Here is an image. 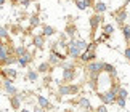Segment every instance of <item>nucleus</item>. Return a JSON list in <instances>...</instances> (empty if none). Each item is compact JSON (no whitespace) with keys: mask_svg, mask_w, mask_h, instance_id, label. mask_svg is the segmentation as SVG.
<instances>
[{"mask_svg":"<svg viewBox=\"0 0 130 112\" xmlns=\"http://www.w3.org/2000/svg\"><path fill=\"white\" fill-rule=\"evenodd\" d=\"M0 39H8V29L0 26Z\"/></svg>","mask_w":130,"mask_h":112,"instance_id":"nucleus-28","label":"nucleus"},{"mask_svg":"<svg viewBox=\"0 0 130 112\" xmlns=\"http://www.w3.org/2000/svg\"><path fill=\"white\" fill-rule=\"evenodd\" d=\"M79 106H80L82 109H85V110H90L92 109V106H90V101L87 98H82L80 101H79Z\"/></svg>","mask_w":130,"mask_h":112,"instance_id":"nucleus-16","label":"nucleus"},{"mask_svg":"<svg viewBox=\"0 0 130 112\" xmlns=\"http://www.w3.org/2000/svg\"><path fill=\"white\" fill-rule=\"evenodd\" d=\"M58 61H59V59H58L56 56H55V54L52 53V56H50V63H52V64H55V63H58Z\"/></svg>","mask_w":130,"mask_h":112,"instance_id":"nucleus-33","label":"nucleus"},{"mask_svg":"<svg viewBox=\"0 0 130 112\" xmlns=\"http://www.w3.org/2000/svg\"><path fill=\"white\" fill-rule=\"evenodd\" d=\"M37 101H39V106H40L42 109H50V107H52L50 101H48L47 98H43L42 95H39V96H37Z\"/></svg>","mask_w":130,"mask_h":112,"instance_id":"nucleus-11","label":"nucleus"},{"mask_svg":"<svg viewBox=\"0 0 130 112\" xmlns=\"http://www.w3.org/2000/svg\"><path fill=\"white\" fill-rule=\"evenodd\" d=\"M19 112H29L27 109H21V110H19Z\"/></svg>","mask_w":130,"mask_h":112,"instance_id":"nucleus-39","label":"nucleus"},{"mask_svg":"<svg viewBox=\"0 0 130 112\" xmlns=\"http://www.w3.org/2000/svg\"><path fill=\"white\" fill-rule=\"evenodd\" d=\"M122 34H124L127 42H130V27L128 26H122Z\"/></svg>","mask_w":130,"mask_h":112,"instance_id":"nucleus-22","label":"nucleus"},{"mask_svg":"<svg viewBox=\"0 0 130 112\" xmlns=\"http://www.w3.org/2000/svg\"><path fill=\"white\" fill-rule=\"evenodd\" d=\"M3 88L8 95H18V88L13 86V80L11 79H5L3 80Z\"/></svg>","mask_w":130,"mask_h":112,"instance_id":"nucleus-3","label":"nucleus"},{"mask_svg":"<svg viewBox=\"0 0 130 112\" xmlns=\"http://www.w3.org/2000/svg\"><path fill=\"white\" fill-rule=\"evenodd\" d=\"M43 82H45V83H47V85H48L50 82H52V79H50V77H45V80H43Z\"/></svg>","mask_w":130,"mask_h":112,"instance_id":"nucleus-36","label":"nucleus"},{"mask_svg":"<svg viewBox=\"0 0 130 112\" xmlns=\"http://www.w3.org/2000/svg\"><path fill=\"white\" fill-rule=\"evenodd\" d=\"M5 2H7V0H0V5H3Z\"/></svg>","mask_w":130,"mask_h":112,"instance_id":"nucleus-40","label":"nucleus"},{"mask_svg":"<svg viewBox=\"0 0 130 112\" xmlns=\"http://www.w3.org/2000/svg\"><path fill=\"white\" fill-rule=\"evenodd\" d=\"M45 109H42V107H36V109H34V112H43Z\"/></svg>","mask_w":130,"mask_h":112,"instance_id":"nucleus-37","label":"nucleus"},{"mask_svg":"<svg viewBox=\"0 0 130 112\" xmlns=\"http://www.w3.org/2000/svg\"><path fill=\"white\" fill-rule=\"evenodd\" d=\"M14 53H16V56H18V58H21V56H24V54L27 53V50L24 48V47H18L16 50H14Z\"/></svg>","mask_w":130,"mask_h":112,"instance_id":"nucleus-23","label":"nucleus"},{"mask_svg":"<svg viewBox=\"0 0 130 112\" xmlns=\"http://www.w3.org/2000/svg\"><path fill=\"white\" fill-rule=\"evenodd\" d=\"M13 63H16V58H11V56H7L3 61H0V64H5V66H10V64H13Z\"/></svg>","mask_w":130,"mask_h":112,"instance_id":"nucleus-20","label":"nucleus"},{"mask_svg":"<svg viewBox=\"0 0 130 112\" xmlns=\"http://www.w3.org/2000/svg\"><path fill=\"white\" fill-rule=\"evenodd\" d=\"M7 56H8V48L5 47V43L0 42V61H3Z\"/></svg>","mask_w":130,"mask_h":112,"instance_id":"nucleus-15","label":"nucleus"},{"mask_svg":"<svg viewBox=\"0 0 130 112\" xmlns=\"http://www.w3.org/2000/svg\"><path fill=\"white\" fill-rule=\"evenodd\" d=\"M116 101H117L119 107H125V99H122V98H116Z\"/></svg>","mask_w":130,"mask_h":112,"instance_id":"nucleus-31","label":"nucleus"},{"mask_svg":"<svg viewBox=\"0 0 130 112\" xmlns=\"http://www.w3.org/2000/svg\"><path fill=\"white\" fill-rule=\"evenodd\" d=\"M82 53V50H79L77 48V45H76V40H71L69 42V56H72V58H79V54Z\"/></svg>","mask_w":130,"mask_h":112,"instance_id":"nucleus-5","label":"nucleus"},{"mask_svg":"<svg viewBox=\"0 0 130 112\" xmlns=\"http://www.w3.org/2000/svg\"><path fill=\"white\" fill-rule=\"evenodd\" d=\"M103 32H104V35H108V37H109V35L114 32V26H111V24H106V26L103 27Z\"/></svg>","mask_w":130,"mask_h":112,"instance_id":"nucleus-21","label":"nucleus"},{"mask_svg":"<svg viewBox=\"0 0 130 112\" xmlns=\"http://www.w3.org/2000/svg\"><path fill=\"white\" fill-rule=\"evenodd\" d=\"M3 72H5V75H10V77H11V79H14V77H16V75H18V72H16V70H14V69H5Z\"/></svg>","mask_w":130,"mask_h":112,"instance_id":"nucleus-27","label":"nucleus"},{"mask_svg":"<svg viewBox=\"0 0 130 112\" xmlns=\"http://www.w3.org/2000/svg\"><path fill=\"white\" fill-rule=\"evenodd\" d=\"M125 58L130 61V47H127V50H125Z\"/></svg>","mask_w":130,"mask_h":112,"instance_id":"nucleus-34","label":"nucleus"},{"mask_svg":"<svg viewBox=\"0 0 130 112\" xmlns=\"http://www.w3.org/2000/svg\"><path fill=\"white\" fill-rule=\"evenodd\" d=\"M101 21H103V18L100 16V14H93V16H90V26H92V29L95 30Z\"/></svg>","mask_w":130,"mask_h":112,"instance_id":"nucleus-10","label":"nucleus"},{"mask_svg":"<svg viewBox=\"0 0 130 112\" xmlns=\"http://www.w3.org/2000/svg\"><path fill=\"white\" fill-rule=\"evenodd\" d=\"M21 98H23L21 95H16V96H13V98H11V106H13V109H19V106H21Z\"/></svg>","mask_w":130,"mask_h":112,"instance_id":"nucleus-14","label":"nucleus"},{"mask_svg":"<svg viewBox=\"0 0 130 112\" xmlns=\"http://www.w3.org/2000/svg\"><path fill=\"white\" fill-rule=\"evenodd\" d=\"M116 19H117V23L119 24H121V26H124V21H125V19H127V11H125V10H121V11H119L117 14H116Z\"/></svg>","mask_w":130,"mask_h":112,"instance_id":"nucleus-12","label":"nucleus"},{"mask_svg":"<svg viewBox=\"0 0 130 112\" xmlns=\"http://www.w3.org/2000/svg\"><path fill=\"white\" fill-rule=\"evenodd\" d=\"M76 5H77V8H79V10H85V8L90 7V5L85 2V0H79V2H76Z\"/></svg>","mask_w":130,"mask_h":112,"instance_id":"nucleus-24","label":"nucleus"},{"mask_svg":"<svg viewBox=\"0 0 130 112\" xmlns=\"http://www.w3.org/2000/svg\"><path fill=\"white\" fill-rule=\"evenodd\" d=\"M117 90H119V86H114L112 90L106 91V93H98V98L101 99V101H103L104 104L114 103V101H116V93H117Z\"/></svg>","mask_w":130,"mask_h":112,"instance_id":"nucleus-1","label":"nucleus"},{"mask_svg":"<svg viewBox=\"0 0 130 112\" xmlns=\"http://www.w3.org/2000/svg\"><path fill=\"white\" fill-rule=\"evenodd\" d=\"M96 112H108V107H106V104H101L100 107L96 109Z\"/></svg>","mask_w":130,"mask_h":112,"instance_id":"nucleus-32","label":"nucleus"},{"mask_svg":"<svg viewBox=\"0 0 130 112\" xmlns=\"http://www.w3.org/2000/svg\"><path fill=\"white\" fill-rule=\"evenodd\" d=\"M76 67L74 66H66L64 67V72H63V79L66 80V82H69V80L74 79V75H76V70H74Z\"/></svg>","mask_w":130,"mask_h":112,"instance_id":"nucleus-4","label":"nucleus"},{"mask_svg":"<svg viewBox=\"0 0 130 112\" xmlns=\"http://www.w3.org/2000/svg\"><path fill=\"white\" fill-rule=\"evenodd\" d=\"M34 45H36V48L42 50L43 48V35H34Z\"/></svg>","mask_w":130,"mask_h":112,"instance_id":"nucleus-13","label":"nucleus"},{"mask_svg":"<svg viewBox=\"0 0 130 112\" xmlns=\"http://www.w3.org/2000/svg\"><path fill=\"white\" fill-rule=\"evenodd\" d=\"M32 61V56H31V53H26L24 56H21V58H16V63L21 66V67H26V66L29 64Z\"/></svg>","mask_w":130,"mask_h":112,"instance_id":"nucleus-6","label":"nucleus"},{"mask_svg":"<svg viewBox=\"0 0 130 112\" xmlns=\"http://www.w3.org/2000/svg\"><path fill=\"white\" fill-rule=\"evenodd\" d=\"M103 70H106V72L111 75L112 79H116L117 77V70H116V67H114L112 64H108V63H104L103 64Z\"/></svg>","mask_w":130,"mask_h":112,"instance_id":"nucleus-8","label":"nucleus"},{"mask_svg":"<svg viewBox=\"0 0 130 112\" xmlns=\"http://www.w3.org/2000/svg\"><path fill=\"white\" fill-rule=\"evenodd\" d=\"M27 80H29V82H36V80H37V72L29 70V72H27Z\"/></svg>","mask_w":130,"mask_h":112,"instance_id":"nucleus-25","label":"nucleus"},{"mask_svg":"<svg viewBox=\"0 0 130 112\" xmlns=\"http://www.w3.org/2000/svg\"><path fill=\"white\" fill-rule=\"evenodd\" d=\"M29 3H31V0H23V2H21L23 7H29Z\"/></svg>","mask_w":130,"mask_h":112,"instance_id":"nucleus-35","label":"nucleus"},{"mask_svg":"<svg viewBox=\"0 0 130 112\" xmlns=\"http://www.w3.org/2000/svg\"><path fill=\"white\" fill-rule=\"evenodd\" d=\"M95 11H96V14H101L106 11V5H104L103 2H98L96 5H95Z\"/></svg>","mask_w":130,"mask_h":112,"instance_id":"nucleus-17","label":"nucleus"},{"mask_svg":"<svg viewBox=\"0 0 130 112\" xmlns=\"http://www.w3.org/2000/svg\"><path fill=\"white\" fill-rule=\"evenodd\" d=\"M55 34V29L52 26H43V32L42 35H45V37H50V35H53Z\"/></svg>","mask_w":130,"mask_h":112,"instance_id":"nucleus-18","label":"nucleus"},{"mask_svg":"<svg viewBox=\"0 0 130 112\" xmlns=\"http://www.w3.org/2000/svg\"><path fill=\"white\" fill-rule=\"evenodd\" d=\"M29 24H31L32 27H36V26H39V24H40V19H39V16H32L31 19H29Z\"/></svg>","mask_w":130,"mask_h":112,"instance_id":"nucleus-26","label":"nucleus"},{"mask_svg":"<svg viewBox=\"0 0 130 112\" xmlns=\"http://www.w3.org/2000/svg\"><path fill=\"white\" fill-rule=\"evenodd\" d=\"M103 64H104V63H90V64H88L90 74H100V72L103 70Z\"/></svg>","mask_w":130,"mask_h":112,"instance_id":"nucleus-7","label":"nucleus"},{"mask_svg":"<svg viewBox=\"0 0 130 112\" xmlns=\"http://www.w3.org/2000/svg\"><path fill=\"white\" fill-rule=\"evenodd\" d=\"M76 45H77V48H79V50H85L87 42H85V40H76Z\"/></svg>","mask_w":130,"mask_h":112,"instance_id":"nucleus-29","label":"nucleus"},{"mask_svg":"<svg viewBox=\"0 0 130 112\" xmlns=\"http://www.w3.org/2000/svg\"><path fill=\"white\" fill-rule=\"evenodd\" d=\"M79 58H80L84 63H87V61H92V59L96 58V53L95 51H84V53L79 54Z\"/></svg>","mask_w":130,"mask_h":112,"instance_id":"nucleus-9","label":"nucleus"},{"mask_svg":"<svg viewBox=\"0 0 130 112\" xmlns=\"http://www.w3.org/2000/svg\"><path fill=\"white\" fill-rule=\"evenodd\" d=\"M79 91V86L77 85H66V86H59V90H58V93L59 95H76Z\"/></svg>","mask_w":130,"mask_h":112,"instance_id":"nucleus-2","label":"nucleus"},{"mask_svg":"<svg viewBox=\"0 0 130 112\" xmlns=\"http://www.w3.org/2000/svg\"><path fill=\"white\" fill-rule=\"evenodd\" d=\"M39 72H42V74H45V72H48L50 70V63H42L40 66H39Z\"/></svg>","mask_w":130,"mask_h":112,"instance_id":"nucleus-19","label":"nucleus"},{"mask_svg":"<svg viewBox=\"0 0 130 112\" xmlns=\"http://www.w3.org/2000/svg\"><path fill=\"white\" fill-rule=\"evenodd\" d=\"M85 2H87V3L90 5V3H93V0H85Z\"/></svg>","mask_w":130,"mask_h":112,"instance_id":"nucleus-38","label":"nucleus"},{"mask_svg":"<svg viewBox=\"0 0 130 112\" xmlns=\"http://www.w3.org/2000/svg\"><path fill=\"white\" fill-rule=\"evenodd\" d=\"M10 2H13V3H16V2H18V0H10Z\"/></svg>","mask_w":130,"mask_h":112,"instance_id":"nucleus-41","label":"nucleus"},{"mask_svg":"<svg viewBox=\"0 0 130 112\" xmlns=\"http://www.w3.org/2000/svg\"><path fill=\"white\" fill-rule=\"evenodd\" d=\"M74 32H76V27H74V26H68V27H66V34L69 35V37H72Z\"/></svg>","mask_w":130,"mask_h":112,"instance_id":"nucleus-30","label":"nucleus"}]
</instances>
